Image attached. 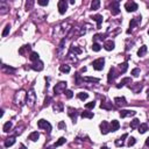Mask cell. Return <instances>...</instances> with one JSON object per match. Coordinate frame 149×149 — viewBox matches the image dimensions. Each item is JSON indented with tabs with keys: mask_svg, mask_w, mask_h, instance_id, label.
I'll list each match as a JSON object with an SVG mask.
<instances>
[{
	"mask_svg": "<svg viewBox=\"0 0 149 149\" xmlns=\"http://www.w3.org/2000/svg\"><path fill=\"white\" fill-rule=\"evenodd\" d=\"M26 99H27V93H26L23 90H20V91H18L15 93V96H14V103H15L16 105L22 106L23 104L26 103Z\"/></svg>",
	"mask_w": 149,
	"mask_h": 149,
	"instance_id": "obj_1",
	"label": "cell"
},
{
	"mask_svg": "<svg viewBox=\"0 0 149 149\" xmlns=\"http://www.w3.org/2000/svg\"><path fill=\"white\" fill-rule=\"evenodd\" d=\"M35 101H36V94L34 92V90L32 88L31 91L27 93V99H26V103L29 107H33L35 105Z\"/></svg>",
	"mask_w": 149,
	"mask_h": 149,
	"instance_id": "obj_2",
	"label": "cell"
},
{
	"mask_svg": "<svg viewBox=\"0 0 149 149\" xmlns=\"http://www.w3.org/2000/svg\"><path fill=\"white\" fill-rule=\"evenodd\" d=\"M66 85H68L66 82H59V83H57L55 85V87H54V92H55V94H61L62 92H65L66 91Z\"/></svg>",
	"mask_w": 149,
	"mask_h": 149,
	"instance_id": "obj_3",
	"label": "cell"
},
{
	"mask_svg": "<svg viewBox=\"0 0 149 149\" xmlns=\"http://www.w3.org/2000/svg\"><path fill=\"white\" fill-rule=\"evenodd\" d=\"M104 64H105V59H104V58H101V57L92 62V66H93V69H94V70H97V71L103 70V69H104Z\"/></svg>",
	"mask_w": 149,
	"mask_h": 149,
	"instance_id": "obj_4",
	"label": "cell"
},
{
	"mask_svg": "<svg viewBox=\"0 0 149 149\" xmlns=\"http://www.w3.org/2000/svg\"><path fill=\"white\" fill-rule=\"evenodd\" d=\"M37 127L38 128H42V129H46V132H48V133L51 132V125L48 121L43 120V119H41V120L37 121Z\"/></svg>",
	"mask_w": 149,
	"mask_h": 149,
	"instance_id": "obj_5",
	"label": "cell"
},
{
	"mask_svg": "<svg viewBox=\"0 0 149 149\" xmlns=\"http://www.w3.org/2000/svg\"><path fill=\"white\" fill-rule=\"evenodd\" d=\"M140 22H141V15H139V16H136V18L132 19L131 22H129V28H131V29H128V31H127V33H128V34L131 33L132 29H133L134 27H136L137 25H140Z\"/></svg>",
	"mask_w": 149,
	"mask_h": 149,
	"instance_id": "obj_6",
	"label": "cell"
},
{
	"mask_svg": "<svg viewBox=\"0 0 149 149\" xmlns=\"http://www.w3.org/2000/svg\"><path fill=\"white\" fill-rule=\"evenodd\" d=\"M57 6H58V12H59V14H64L66 12V9H68V3H66L65 0L58 1Z\"/></svg>",
	"mask_w": 149,
	"mask_h": 149,
	"instance_id": "obj_7",
	"label": "cell"
},
{
	"mask_svg": "<svg viewBox=\"0 0 149 149\" xmlns=\"http://www.w3.org/2000/svg\"><path fill=\"white\" fill-rule=\"evenodd\" d=\"M125 8H126L127 12H135L137 9V4L134 3V1H128V3L125 4Z\"/></svg>",
	"mask_w": 149,
	"mask_h": 149,
	"instance_id": "obj_8",
	"label": "cell"
},
{
	"mask_svg": "<svg viewBox=\"0 0 149 149\" xmlns=\"http://www.w3.org/2000/svg\"><path fill=\"white\" fill-rule=\"evenodd\" d=\"M111 13H112V15H118L119 13H120L119 1H112L111 3Z\"/></svg>",
	"mask_w": 149,
	"mask_h": 149,
	"instance_id": "obj_9",
	"label": "cell"
},
{
	"mask_svg": "<svg viewBox=\"0 0 149 149\" xmlns=\"http://www.w3.org/2000/svg\"><path fill=\"white\" fill-rule=\"evenodd\" d=\"M100 131H101V134H107L108 132H111V126H110V124L107 121H103L100 124Z\"/></svg>",
	"mask_w": 149,
	"mask_h": 149,
	"instance_id": "obj_10",
	"label": "cell"
},
{
	"mask_svg": "<svg viewBox=\"0 0 149 149\" xmlns=\"http://www.w3.org/2000/svg\"><path fill=\"white\" fill-rule=\"evenodd\" d=\"M119 75L116 73L115 71V68H111L110 69V72H108V76H107V79H108V83H112V82L114 81V79L118 77Z\"/></svg>",
	"mask_w": 149,
	"mask_h": 149,
	"instance_id": "obj_11",
	"label": "cell"
},
{
	"mask_svg": "<svg viewBox=\"0 0 149 149\" xmlns=\"http://www.w3.org/2000/svg\"><path fill=\"white\" fill-rule=\"evenodd\" d=\"M136 114L135 111H131V110H121L120 111V116L121 118H127V116H134Z\"/></svg>",
	"mask_w": 149,
	"mask_h": 149,
	"instance_id": "obj_12",
	"label": "cell"
},
{
	"mask_svg": "<svg viewBox=\"0 0 149 149\" xmlns=\"http://www.w3.org/2000/svg\"><path fill=\"white\" fill-rule=\"evenodd\" d=\"M68 115L71 118L73 122H76L77 120V110H75L73 107H69L68 108Z\"/></svg>",
	"mask_w": 149,
	"mask_h": 149,
	"instance_id": "obj_13",
	"label": "cell"
},
{
	"mask_svg": "<svg viewBox=\"0 0 149 149\" xmlns=\"http://www.w3.org/2000/svg\"><path fill=\"white\" fill-rule=\"evenodd\" d=\"M31 68L33 69V70H35V71H42L44 66H43V62H41V61H36V62H34V63L32 64Z\"/></svg>",
	"mask_w": 149,
	"mask_h": 149,
	"instance_id": "obj_14",
	"label": "cell"
},
{
	"mask_svg": "<svg viewBox=\"0 0 149 149\" xmlns=\"http://www.w3.org/2000/svg\"><path fill=\"white\" fill-rule=\"evenodd\" d=\"M114 103L116 104V105H118V106H126L127 104V100L126 99H125V97H116L115 99H114Z\"/></svg>",
	"mask_w": 149,
	"mask_h": 149,
	"instance_id": "obj_15",
	"label": "cell"
},
{
	"mask_svg": "<svg viewBox=\"0 0 149 149\" xmlns=\"http://www.w3.org/2000/svg\"><path fill=\"white\" fill-rule=\"evenodd\" d=\"M114 47H115V43H114L112 40L106 41V42L104 43V48H105V50H107V51L113 50V49H114Z\"/></svg>",
	"mask_w": 149,
	"mask_h": 149,
	"instance_id": "obj_16",
	"label": "cell"
},
{
	"mask_svg": "<svg viewBox=\"0 0 149 149\" xmlns=\"http://www.w3.org/2000/svg\"><path fill=\"white\" fill-rule=\"evenodd\" d=\"M92 19L97 22V29H100L101 23H103V15H100V14H96V15L92 16Z\"/></svg>",
	"mask_w": 149,
	"mask_h": 149,
	"instance_id": "obj_17",
	"label": "cell"
},
{
	"mask_svg": "<svg viewBox=\"0 0 149 149\" xmlns=\"http://www.w3.org/2000/svg\"><path fill=\"white\" fill-rule=\"evenodd\" d=\"M126 84L131 85V84H132V78H129V77H126V78H124L119 84H116V87L120 88V87H122V86H125Z\"/></svg>",
	"mask_w": 149,
	"mask_h": 149,
	"instance_id": "obj_18",
	"label": "cell"
},
{
	"mask_svg": "<svg viewBox=\"0 0 149 149\" xmlns=\"http://www.w3.org/2000/svg\"><path fill=\"white\" fill-rule=\"evenodd\" d=\"M14 143H15V136H11V137H8V139L5 140V147L6 148L13 146Z\"/></svg>",
	"mask_w": 149,
	"mask_h": 149,
	"instance_id": "obj_19",
	"label": "cell"
},
{
	"mask_svg": "<svg viewBox=\"0 0 149 149\" xmlns=\"http://www.w3.org/2000/svg\"><path fill=\"white\" fill-rule=\"evenodd\" d=\"M38 137H40V133L38 132H33V133L29 134L28 140H31V141H37Z\"/></svg>",
	"mask_w": 149,
	"mask_h": 149,
	"instance_id": "obj_20",
	"label": "cell"
},
{
	"mask_svg": "<svg viewBox=\"0 0 149 149\" xmlns=\"http://www.w3.org/2000/svg\"><path fill=\"white\" fill-rule=\"evenodd\" d=\"M63 108H64L63 103H61V101H58V103L54 104V111H56V112H63Z\"/></svg>",
	"mask_w": 149,
	"mask_h": 149,
	"instance_id": "obj_21",
	"label": "cell"
},
{
	"mask_svg": "<svg viewBox=\"0 0 149 149\" xmlns=\"http://www.w3.org/2000/svg\"><path fill=\"white\" fill-rule=\"evenodd\" d=\"M119 128H120V124H119V121L113 120L112 124H111V132H116Z\"/></svg>",
	"mask_w": 149,
	"mask_h": 149,
	"instance_id": "obj_22",
	"label": "cell"
},
{
	"mask_svg": "<svg viewBox=\"0 0 149 149\" xmlns=\"http://www.w3.org/2000/svg\"><path fill=\"white\" fill-rule=\"evenodd\" d=\"M38 58H40V55H38V54L36 53V51H33V53H31V55H29V59H31L32 62L40 61Z\"/></svg>",
	"mask_w": 149,
	"mask_h": 149,
	"instance_id": "obj_23",
	"label": "cell"
},
{
	"mask_svg": "<svg viewBox=\"0 0 149 149\" xmlns=\"http://www.w3.org/2000/svg\"><path fill=\"white\" fill-rule=\"evenodd\" d=\"M140 125H141V124H140V120H139V119H134L133 121H131L129 126H131L132 129H135V128H139Z\"/></svg>",
	"mask_w": 149,
	"mask_h": 149,
	"instance_id": "obj_24",
	"label": "cell"
},
{
	"mask_svg": "<svg viewBox=\"0 0 149 149\" xmlns=\"http://www.w3.org/2000/svg\"><path fill=\"white\" fill-rule=\"evenodd\" d=\"M29 50H31V46H29V44H26V46L21 47V48L19 49V54L26 55V51H29Z\"/></svg>",
	"mask_w": 149,
	"mask_h": 149,
	"instance_id": "obj_25",
	"label": "cell"
},
{
	"mask_svg": "<svg viewBox=\"0 0 149 149\" xmlns=\"http://www.w3.org/2000/svg\"><path fill=\"white\" fill-rule=\"evenodd\" d=\"M148 128H149V127H148V125H147V124H141L139 126V133L140 134L146 133V132L148 131Z\"/></svg>",
	"mask_w": 149,
	"mask_h": 149,
	"instance_id": "obj_26",
	"label": "cell"
},
{
	"mask_svg": "<svg viewBox=\"0 0 149 149\" xmlns=\"http://www.w3.org/2000/svg\"><path fill=\"white\" fill-rule=\"evenodd\" d=\"M147 50H148V49H147V46H142L141 48H140L139 50H137V55H139L140 57H142V56L146 55Z\"/></svg>",
	"mask_w": 149,
	"mask_h": 149,
	"instance_id": "obj_27",
	"label": "cell"
},
{
	"mask_svg": "<svg viewBox=\"0 0 149 149\" xmlns=\"http://www.w3.org/2000/svg\"><path fill=\"white\" fill-rule=\"evenodd\" d=\"M119 69H120V72L121 73H125L127 71V69H128V63H127V62L121 63L120 65H119Z\"/></svg>",
	"mask_w": 149,
	"mask_h": 149,
	"instance_id": "obj_28",
	"label": "cell"
},
{
	"mask_svg": "<svg viewBox=\"0 0 149 149\" xmlns=\"http://www.w3.org/2000/svg\"><path fill=\"white\" fill-rule=\"evenodd\" d=\"M99 6H100V1H99V0H93L91 4V9H93V11L98 9Z\"/></svg>",
	"mask_w": 149,
	"mask_h": 149,
	"instance_id": "obj_29",
	"label": "cell"
},
{
	"mask_svg": "<svg viewBox=\"0 0 149 149\" xmlns=\"http://www.w3.org/2000/svg\"><path fill=\"white\" fill-rule=\"evenodd\" d=\"M59 70H61V72H63V73H68V72H70V65H66V64L61 65L59 66Z\"/></svg>",
	"mask_w": 149,
	"mask_h": 149,
	"instance_id": "obj_30",
	"label": "cell"
},
{
	"mask_svg": "<svg viewBox=\"0 0 149 149\" xmlns=\"http://www.w3.org/2000/svg\"><path fill=\"white\" fill-rule=\"evenodd\" d=\"M11 128H12V122L11 121H7L6 122L5 125H4V132H5V133H8V132L11 131Z\"/></svg>",
	"mask_w": 149,
	"mask_h": 149,
	"instance_id": "obj_31",
	"label": "cell"
},
{
	"mask_svg": "<svg viewBox=\"0 0 149 149\" xmlns=\"http://www.w3.org/2000/svg\"><path fill=\"white\" fill-rule=\"evenodd\" d=\"M82 118L92 119V118H93V113H92V112H87V111H85V112H83V113H82Z\"/></svg>",
	"mask_w": 149,
	"mask_h": 149,
	"instance_id": "obj_32",
	"label": "cell"
},
{
	"mask_svg": "<svg viewBox=\"0 0 149 149\" xmlns=\"http://www.w3.org/2000/svg\"><path fill=\"white\" fill-rule=\"evenodd\" d=\"M77 97H78L81 100H85V99L88 98V94L86 93V92H79V93L77 94Z\"/></svg>",
	"mask_w": 149,
	"mask_h": 149,
	"instance_id": "obj_33",
	"label": "cell"
},
{
	"mask_svg": "<svg viewBox=\"0 0 149 149\" xmlns=\"http://www.w3.org/2000/svg\"><path fill=\"white\" fill-rule=\"evenodd\" d=\"M65 141H66L65 137H59V139L57 140V142H56L54 146H55V147H59V146H62V144L65 143Z\"/></svg>",
	"mask_w": 149,
	"mask_h": 149,
	"instance_id": "obj_34",
	"label": "cell"
},
{
	"mask_svg": "<svg viewBox=\"0 0 149 149\" xmlns=\"http://www.w3.org/2000/svg\"><path fill=\"white\" fill-rule=\"evenodd\" d=\"M84 82H91V83H98L99 78H93V77H85Z\"/></svg>",
	"mask_w": 149,
	"mask_h": 149,
	"instance_id": "obj_35",
	"label": "cell"
},
{
	"mask_svg": "<svg viewBox=\"0 0 149 149\" xmlns=\"http://www.w3.org/2000/svg\"><path fill=\"white\" fill-rule=\"evenodd\" d=\"M70 51H71V53H75V54H77V55H79V54H82V49H81V48H78V47H71Z\"/></svg>",
	"mask_w": 149,
	"mask_h": 149,
	"instance_id": "obj_36",
	"label": "cell"
},
{
	"mask_svg": "<svg viewBox=\"0 0 149 149\" xmlns=\"http://www.w3.org/2000/svg\"><path fill=\"white\" fill-rule=\"evenodd\" d=\"M9 31H11V26H9V25H7V26H6V27H5V29H4L3 34H1V35H3V37L7 36L8 34H9Z\"/></svg>",
	"mask_w": 149,
	"mask_h": 149,
	"instance_id": "obj_37",
	"label": "cell"
},
{
	"mask_svg": "<svg viewBox=\"0 0 149 149\" xmlns=\"http://www.w3.org/2000/svg\"><path fill=\"white\" fill-rule=\"evenodd\" d=\"M105 37H106V34H97V35L93 36V40H101L103 41Z\"/></svg>",
	"mask_w": 149,
	"mask_h": 149,
	"instance_id": "obj_38",
	"label": "cell"
},
{
	"mask_svg": "<svg viewBox=\"0 0 149 149\" xmlns=\"http://www.w3.org/2000/svg\"><path fill=\"white\" fill-rule=\"evenodd\" d=\"M75 78H76V84H77V85H81L82 82H84V78H81L79 73H76V75H75Z\"/></svg>",
	"mask_w": 149,
	"mask_h": 149,
	"instance_id": "obj_39",
	"label": "cell"
},
{
	"mask_svg": "<svg viewBox=\"0 0 149 149\" xmlns=\"http://www.w3.org/2000/svg\"><path fill=\"white\" fill-rule=\"evenodd\" d=\"M100 49H101V47H100V44H99V43L94 42L93 44H92V50H93V51H99Z\"/></svg>",
	"mask_w": 149,
	"mask_h": 149,
	"instance_id": "obj_40",
	"label": "cell"
},
{
	"mask_svg": "<svg viewBox=\"0 0 149 149\" xmlns=\"http://www.w3.org/2000/svg\"><path fill=\"white\" fill-rule=\"evenodd\" d=\"M100 107L101 108H105V110H112L113 108V106H112V105H107V103H101Z\"/></svg>",
	"mask_w": 149,
	"mask_h": 149,
	"instance_id": "obj_41",
	"label": "cell"
},
{
	"mask_svg": "<svg viewBox=\"0 0 149 149\" xmlns=\"http://www.w3.org/2000/svg\"><path fill=\"white\" fill-rule=\"evenodd\" d=\"M64 93H65V97H66L68 99H71V98L73 97V92L71 91V90H66V91L64 92Z\"/></svg>",
	"mask_w": 149,
	"mask_h": 149,
	"instance_id": "obj_42",
	"label": "cell"
},
{
	"mask_svg": "<svg viewBox=\"0 0 149 149\" xmlns=\"http://www.w3.org/2000/svg\"><path fill=\"white\" fill-rule=\"evenodd\" d=\"M135 142H136L135 137H129V140H128V143H127V146H128V147H132V146H134V144H135Z\"/></svg>",
	"mask_w": 149,
	"mask_h": 149,
	"instance_id": "obj_43",
	"label": "cell"
},
{
	"mask_svg": "<svg viewBox=\"0 0 149 149\" xmlns=\"http://www.w3.org/2000/svg\"><path fill=\"white\" fill-rule=\"evenodd\" d=\"M132 75H133L134 77H137V76L140 75V69H139V68L133 69V70H132Z\"/></svg>",
	"mask_w": 149,
	"mask_h": 149,
	"instance_id": "obj_44",
	"label": "cell"
},
{
	"mask_svg": "<svg viewBox=\"0 0 149 149\" xmlns=\"http://www.w3.org/2000/svg\"><path fill=\"white\" fill-rule=\"evenodd\" d=\"M94 106H96V103H94V101H91V103H87V104H86V105H85V107H86V108H87V110L93 108Z\"/></svg>",
	"mask_w": 149,
	"mask_h": 149,
	"instance_id": "obj_45",
	"label": "cell"
},
{
	"mask_svg": "<svg viewBox=\"0 0 149 149\" xmlns=\"http://www.w3.org/2000/svg\"><path fill=\"white\" fill-rule=\"evenodd\" d=\"M37 3H38V5H41V6H47L49 4V1L48 0H38Z\"/></svg>",
	"mask_w": 149,
	"mask_h": 149,
	"instance_id": "obj_46",
	"label": "cell"
},
{
	"mask_svg": "<svg viewBox=\"0 0 149 149\" xmlns=\"http://www.w3.org/2000/svg\"><path fill=\"white\" fill-rule=\"evenodd\" d=\"M50 101H51V98H50V97H47V98H46V100H44V104H43V106H44V107L49 106V104H50Z\"/></svg>",
	"mask_w": 149,
	"mask_h": 149,
	"instance_id": "obj_47",
	"label": "cell"
},
{
	"mask_svg": "<svg viewBox=\"0 0 149 149\" xmlns=\"http://www.w3.org/2000/svg\"><path fill=\"white\" fill-rule=\"evenodd\" d=\"M33 5H34V1H27V3H26V8H27V9H31V8L33 7Z\"/></svg>",
	"mask_w": 149,
	"mask_h": 149,
	"instance_id": "obj_48",
	"label": "cell"
},
{
	"mask_svg": "<svg viewBox=\"0 0 149 149\" xmlns=\"http://www.w3.org/2000/svg\"><path fill=\"white\" fill-rule=\"evenodd\" d=\"M58 128H59V129H65L66 128L65 122H64V121H59V124H58Z\"/></svg>",
	"mask_w": 149,
	"mask_h": 149,
	"instance_id": "obj_49",
	"label": "cell"
},
{
	"mask_svg": "<svg viewBox=\"0 0 149 149\" xmlns=\"http://www.w3.org/2000/svg\"><path fill=\"white\" fill-rule=\"evenodd\" d=\"M115 146H118V147H122V146H124V141H121L120 139L116 140V141H115Z\"/></svg>",
	"mask_w": 149,
	"mask_h": 149,
	"instance_id": "obj_50",
	"label": "cell"
},
{
	"mask_svg": "<svg viewBox=\"0 0 149 149\" xmlns=\"http://www.w3.org/2000/svg\"><path fill=\"white\" fill-rule=\"evenodd\" d=\"M127 136H128V134H124V135H122V136L121 137H120V140H121V141H124V140L125 139H126V137Z\"/></svg>",
	"mask_w": 149,
	"mask_h": 149,
	"instance_id": "obj_51",
	"label": "cell"
},
{
	"mask_svg": "<svg viewBox=\"0 0 149 149\" xmlns=\"http://www.w3.org/2000/svg\"><path fill=\"white\" fill-rule=\"evenodd\" d=\"M146 146L149 147V137H147V139H146Z\"/></svg>",
	"mask_w": 149,
	"mask_h": 149,
	"instance_id": "obj_52",
	"label": "cell"
},
{
	"mask_svg": "<svg viewBox=\"0 0 149 149\" xmlns=\"http://www.w3.org/2000/svg\"><path fill=\"white\" fill-rule=\"evenodd\" d=\"M20 149H27V148H26V146H25V144H22V143H21V144H20Z\"/></svg>",
	"mask_w": 149,
	"mask_h": 149,
	"instance_id": "obj_53",
	"label": "cell"
},
{
	"mask_svg": "<svg viewBox=\"0 0 149 149\" xmlns=\"http://www.w3.org/2000/svg\"><path fill=\"white\" fill-rule=\"evenodd\" d=\"M55 148H56L55 146H50V147H48V148H47V149H55Z\"/></svg>",
	"mask_w": 149,
	"mask_h": 149,
	"instance_id": "obj_54",
	"label": "cell"
},
{
	"mask_svg": "<svg viewBox=\"0 0 149 149\" xmlns=\"http://www.w3.org/2000/svg\"><path fill=\"white\" fill-rule=\"evenodd\" d=\"M86 71V68H82V72H85Z\"/></svg>",
	"mask_w": 149,
	"mask_h": 149,
	"instance_id": "obj_55",
	"label": "cell"
},
{
	"mask_svg": "<svg viewBox=\"0 0 149 149\" xmlns=\"http://www.w3.org/2000/svg\"><path fill=\"white\" fill-rule=\"evenodd\" d=\"M101 149H108L107 147H101Z\"/></svg>",
	"mask_w": 149,
	"mask_h": 149,
	"instance_id": "obj_56",
	"label": "cell"
},
{
	"mask_svg": "<svg viewBox=\"0 0 149 149\" xmlns=\"http://www.w3.org/2000/svg\"><path fill=\"white\" fill-rule=\"evenodd\" d=\"M148 35H149V31H148Z\"/></svg>",
	"mask_w": 149,
	"mask_h": 149,
	"instance_id": "obj_57",
	"label": "cell"
}]
</instances>
